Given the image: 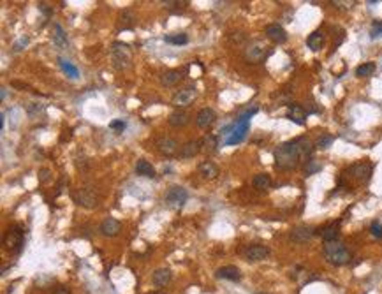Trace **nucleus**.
Wrapping results in <instances>:
<instances>
[{
  "label": "nucleus",
  "mask_w": 382,
  "mask_h": 294,
  "mask_svg": "<svg viewBox=\"0 0 382 294\" xmlns=\"http://www.w3.org/2000/svg\"><path fill=\"white\" fill-rule=\"evenodd\" d=\"M313 145L307 138H296L282 143L275 150V167L282 171L296 169L303 161H310Z\"/></svg>",
  "instance_id": "obj_1"
},
{
  "label": "nucleus",
  "mask_w": 382,
  "mask_h": 294,
  "mask_svg": "<svg viewBox=\"0 0 382 294\" xmlns=\"http://www.w3.org/2000/svg\"><path fill=\"white\" fill-rule=\"evenodd\" d=\"M324 259H326L329 264L333 266H344V264H349L352 256H350L349 248L342 241H327L324 245Z\"/></svg>",
  "instance_id": "obj_2"
},
{
  "label": "nucleus",
  "mask_w": 382,
  "mask_h": 294,
  "mask_svg": "<svg viewBox=\"0 0 382 294\" xmlns=\"http://www.w3.org/2000/svg\"><path fill=\"white\" fill-rule=\"evenodd\" d=\"M255 113H257V108H252V110H249L247 113H243V115L236 120L235 127H233V132H229V138L226 139V145H238V143L243 141L245 136H247V132H249V129H250V118H252Z\"/></svg>",
  "instance_id": "obj_3"
},
{
  "label": "nucleus",
  "mask_w": 382,
  "mask_h": 294,
  "mask_svg": "<svg viewBox=\"0 0 382 294\" xmlns=\"http://www.w3.org/2000/svg\"><path fill=\"white\" fill-rule=\"evenodd\" d=\"M111 55H113V65L116 69H127L132 60V53H130V46L127 42H115L111 48Z\"/></svg>",
  "instance_id": "obj_4"
},
{
  "label": "nucleus",
  "mask_w": 382,
  "mask_h": 294,
  "mask_svg": "<svg viewBox=\"0 0 382 294\" xmlns=\"http://www.w3.org/2000/svg\"><path fill=\"white\" fill-rule=\"evenodd\" d=\"M189 199V192H187V188H183L182 185H171L167 188L166 196H164V201L169 208L173 210H180V208L183 206L185 202Z\"/></svg>",
  "instance_id": "obj_5"
},
{
  "label": "nucleus",
  "mask_w": 382,
  "mask_h": 294,
  "mask_svg": "<svg viewBox=\"0 0 382 294\" xmlns=\"http://www.w3.org/2000/svg\"><path fill=\"white\" fill-rule=\"evenodd\" d=\"M4 245L7 250L14 254H19L21 248L25 245V231L19 227V225H14L7 231V235L4 236Z\"/></svg>",
  "instance_id": "obj_6"
},
{
  "label": "nucleus",
  "mask_w": 382,
  "mask_h": 294,
  "mask_svg": "<svg viewBox=\"0 0 382 294\" xmlns=\"http://www.w3.org/2000/svg\"><path fill=\"white\" fill-rule=\"evenodd\" d=\"M270 55V51H268V46L264 42L261 41H254L250 42L249 46L245 48V60L249 62V64H261L266 60V56Z\"/></svg>",
  "instance_id": "obj_7"
},
{
  "label": "nucleus",
  "mask_w": 382,
  "mask_h": 294,
  "mask_svg": "<svg viewBox=\"0 0 382 294\" xmlns=\"http://www.w3.org/2000/svg\"><path fill=\"white\" fill-rule=\"evenodd\" d=\"M196 97H198V88L192 87V85H190V87H183V88H180L178 92L173 95L171 104L175 108H178V110H182V108H189L190 104L196 101Z\"/></svg>",
  "instance_id": "obj_8"
},
{
  "label": "nucleus",
  "mask_w": 382,
  "mask_h": 294,
  "mask_svg": "<svg viewBox=\"0 0 382 294\" xmlns=\"http://www.w3.org/2000/svg\"><path fill=\"white\" fill-rule=\"evenodd\" d=\"M73 199L76 204H79V206L83 208H97V204H99V196L95 194V190L93 188H88V187H83V188H78L76 192L73 194Z\"/></svg>",
  "instance_id": "obj_9"
},
{
  "label": "nucleus",
  "mask_w": 382,
  "mask_h": 294,
  "mask_svg": "<svg viewBox=\"0 0 382 294\" xmlns=\"http://www.w3.org/2000/svg\"><path fill=\"white\" fill-rule=\"evenodd\" d=\"M372 171H373V165L370 164V162H356V164H352L349 169H347V176L356 180V182H359V184H364V182H368L370 180Z\"/></svg>",
  "instance_id": "obj_10"
},
{
  "label": "nucleus",
  "mask_w": 382,
  "mask_h": 294,
  "mask_svg": "<svg viewBox=\"0 0 382 294\" xmlns=\"http://www.w3.org/2000/svg\"><path fill=\"white\" fill-rule=\"evenodd\" d=\"M178 147H180L178 141L169 138V136H161V138H157V141H155L157 152L164 157H173L175 153H178L180 152Z\"/></svg>",
  "instance_id": "obj_11"
},
{
  "label": "nucleus",
  "mask_w": 382,
  "mask_h": 294,
  "mask_svg": "<svg viewBox=\"0 0 382 294\" xmlns=\"http://www.w3.org/2000/svg\"><path fill=\"white\" fill-rule=\"evenodd\" d=\"M270 256V248L264 247V245H249V247L243 250V257L250 262H257L264 261V259Z\"/></svg>",
  "instance_id": "obj_12"
},
{
  "label": "nucleus",
  "mask_w": 382,
  "mask_h": 294,
  "mask_svg": "<svg viewBox=\"0 0 382 294\" xmlns=\"http://www.w3.org/2000/svg\"><path fill=\"white\" fill-rule=\"evenodd\" d=\"M313 235H315V231L312 227H309V225H298V227H294V229L291 231L289 238L294 243H307V241L312 239Z\"/></svg>",
  "instance_id": "obj_13"
},
{
  "label": "nucleus",
  "mask_w": 382,
  "mask_h": 294,
  "mask_svg": "<svg viewBox=\"0 0 382 294\" xmlns=\"http://www.w3.org/2000/svg\"><path fill=\"white\" fill-rule=\"evenodd\" d=\"M217 120V113L212 110V108H203V110H199V113L196 115V125H198L199 129H208V127H212L215 124Z\"/></svg>",
  "instance_id": "obj_14"
},
{
  "label": "nucleus",
  "mask_w": 382,
  "mask_h": 294,
  "mask_svg": "<svg viewBox=\"0 0 382 294\" xmlns=\"http://www.w3.org/2000/svg\"><path fill=\"white\" fill-rule=\"evenodd\" d=\"M199 152H201V139H190L180 147L178 155L180 159H194Z\"/></svg>",
  "instance_id": "obj_15"
},
{
  "label": "nucleus",
  "mask_w": 382,
  "mask_h": 294,
  "mask_svg": "<svg viewBox=\"0 0 382 294\" xmlns=\"http://www.w3.org/2000/svg\"><path fill=\"white\" fill-rule=\"evenodd\" d=\"M266 37L270 41H273L275 44H284L287 41V32L284 30V27L278 23H272L266 27Z\"/></svg>",
  "instance_id": "obj_16"
},
{
  "label": "nucleus",
  "mask_w": 382,
  "mask_h": 294,
  "mask_svg": "<svg viewBox=\"0 0 382 294\" xmlns=\"http://www.w3.org/2000/svg\"><path fill=\"white\" fill-rule=\"evenodd\" d=\"M120 231H122V224H120V220H116V219H113V217H108V219L102 220L101 233L104 236H108V238H115V236L120 235Z\"/></svg>",
  "instance_id": "obj_17"
},
{
  "label": "nucleus",
  "mask_w": 382,
  "mask_h": 294,
  "mask_svg": "<svg viewBox=\"0 0 382 294\" xmlns=\"http://www.w3.org/2000/svg\"><path fill=\"white\" fill-rule=\"evenodd\" d=\"M307 111L303 110V106H299V104H289V108H287V118L291 120V122H294V124L298 125H305V122H307Z\"/></svg>",
  "instance_id": "obj_18"
},
{
  "label": "nucleus",
  "mask_w": 382,
  "mask_h": 294,
  "mask_svg": "<svg viewBox=\"0 0 382 294\" xmlns=\"http://www.w3.org/2000/svg\"><path fill=\"white\" fill-rule=\"evenodd\" d=\"M217 276H218V278H224V280L239 282L241 280V271H239L236 266H233V264H229V266L218 268V270H217Z\"/></svg>",
  "instance_id": "obj_19"
},
{
  "label": "nucleus",
  "mask_w": 382,
  "mask_h": 294,
  "mask_svg": "<svg viewBox=\"0 0 382 294\" xmlns=\"http://www.w3.org/2000/svg\"><path fill=\"white\" fill-rule=\"evenodd\" d=\"M338 233H340V222H331V224H327L319 229V235H321V238H323L326 243L327 241H336Z\"/></svg>",
  "instance_id": "obj_20"
},
{
  "label": "nucleus",
  "mask_w": 382,
  "mask_h": 294,
  "mask_svg": "<svg viewBox=\"0 0 382 294\" xmlns=\"http://www.w3.org/2000/svg\"><path fill=\"white\" fill-rule=\"evenodd\" d=\"M171 278H173V273H171L169 268H159V270L153 271L152 275V282L157 287H166L171 282Z\"/></svg>",
  "instance_id": "obj_21"
},
{
  "label": "nucleus",
  "mask_w": 382,
  "mask_h": 294,
  "mask_svg": "<svg viewBox=\"0 0 382 294\" xmlns=\"http://www.w3.org/2000/svg\"><path fill=\"white\" fill-rule=\"evenodd\" d=\"M182 78H183V73L180 69H169L166 73H162L161 83L164 87H175V85H178L182 81Z\"/></svg>",
  "instance_id": "obj_22"
},
{
  "label": "nucleus",
  "mask_w": 382,
  "mask_h": 294,
  "mask_svg": "<svg viewBox=\"0 0 382 294\" xmlns=\"http://www.w3.org/2000/svg\"><path fill=\"white\" fill-rule=\"evenodd\" d=\"M167 122H169V125H173V127H185V125L190 122V115L183 110H176L169 115Z\"/></svg>",
  "instance_id": "obj_23"
},
{
  "label": "nucleus",
  "mask_w": 382,
  "mask_h": 294,
  "mask_svg": "<svg viewBox=\"0 0 382 294\" xmlns=\"http://www.w3.org/2000/svg\"><path fill=\"white\" fill-rule=\"evenodd\" d=\"M198 171H199V175L203 176L204 180H215L217 176H218V167H217L212 161L201 162L199 167H198Z\"/></svg>",
  "instance_id": "obj_24"
},
{
  "label": "nucleus",
  "mask_w": 382,
  "mask_h": 294,
  "mask_svg": "<svg viewBox=\"0 0 382 294\" xmlns=\"http://www.w3.org/2000/svg\"><path fill=\"white\" fill-rule=\"evenodd\" d=\"M136 173H138L139 176H145V178H155L157 176L155 167H153L148 161H145V159H139L138 161V164H136Z\"/></svg>",
  "instance_id": "obj_25"
},
{
  "label": "nucleus",
  "mask_w": 382,
  "mask_h": 294,
  "mask_svg": "<svg viewBox=\"0 0 382 294\" xmlns=\"http://www.w3.org/2000/svg\"><path fill=\"white\" fill-rule=\"evenodd\" d=\"M324 41H326V39H324V34L315 30V32L310 34L309 39H307V46H309L312 51H319V50H323Z\"/></svg>",
  "instance_id": "obj_26"
},
{
  "label": "nucleus",
  "mask_w": 382,
  "mask_h": 294,
  "mask_svg": "<svg viewBox=\"0 0 382 294\" xmlns=\"http://www.w3.org/2000/svg\"><path fill=\"white\" fill-rule=\"evenodd\" d=\"M252 185L257 188V190H268V188L272 187V178H270V175H266V173H259V175L254 176Z\"/></svg>",
  "instance_id": "obj_27"
},
{
  "label": "nucleus",
  "mask_w": 382,
  "mask_h": 294,
  "mask_svg": "<svg viewBox=\"0 0 382 294\" xmlns=\"http://www.w3.org/2000/svg\"><path fill=\"white\" fill-rule=\"evenodd\" d=\"M217 147H218V143H217V138L213 134H206V136L201 139V150H203L204 153H215Z\"/></svg>",
  "instance_id": "obj_28"
},
{
  "label": "nucleus",
  "mask_w": 382,
  "mask_h": 294,
  "mask_svg": "<svg viewBox=\"0 0 382 294\" xmlns=\"http://www.w3.org/2000/svg\"><path fill=\"white\" fill-rule=\"evenodd\" d=\"M53 42H55L58 48L67 46V36H65L62 25H58V23L53 25Z\"/></svg>",
  "instance_id": "obj_29"
},
{
  "label": "nucleus",
  "mask_w": 382,
  "mask_h": 294,
  "mask_svg": "<svg viewBox=\"0 0 382 294\" xmlns=\"http://www.w3.org/2000/svg\"><path fill=\"white\" fill-rule=\"evenodd\" d=\"M136 25V16H134L132 11H125L122 16H120V28L124 30H130Z\"/></svg>",
  "instance_id": "obj_30"
},
{
  "label": "nucleus",
  "mask_w": 382,
  "mask_h": 294,
  "mask_svg": "<svg viewBox=\"0 0 382 294\" xmlns=\"http://www.w3.org/2000/svg\"><path fill=\"white\" fill-rule=\"evenodd\" d=\"M58 64H60V67H62V71H64L69 78H73V79H76L79 76V71H78V67L76 65H73L71 62H67V60H64V58H60L58 60Z\"/></svg>",
  "instance_id": "obj_31"
},
{
  "label": "nucleus",
  "mask_w": 382,
  "mask_h": 294,
  "mask_svg": "<svg viewBox=\"0 0 382 294\" xmlns=\"http://www.w3.org/2000/svg\"><path fill=\"white\" fill-rule=\"evenodd\" d=\"M164 41L169 42V44H175V46H182V44L189 42V36L187 34H171V36L164 37Z\"/></svg>",
  "instance_id": "obj_32"
},
{
  "label": "nucleus",
  "mask_w": 382,
  "mask_h": 294,
  "mask_svg": "<svg viewBox=\"0 0 382 294\" xmlns=\"http://www.w3.org/2000/svg\"><path fill=\"white\" fill-rule=\"evenodd\" d=\"M373 73H375V64L373 62H366V64L359 65L358 69H356V76L358 78H368Z\"/></svg>",
  "instance_id": "obj_33"
},
{
  "label": "nucleus",
  "mask_w": 382,
  "mask_h": 294,
  "mask_svg": "<svg viewBox=\"0 0 382 294\" xmlns=\"http://www.w3.org/2000/svg\"><path fill=\"white\" fill-rule=\"evenodd\" d=\"M333 141H335L333 136H329V134H323V136H319V138L315 139V148H319V150H326V148L331 147Z\"/></svg>",
  "instance_id": "obj_34"
},
{
  "label": "nucleus",
  "mask_w": 382,
  "mask_h": 294,
  "mask_svg": "<svg viewBox=\"0 0 382 294\" xmlns=\"http://www.w3.org/2000/svg\"><path fill=\"white\" fill-rule=\"evenodd\" d=\"M321 162H317L315 159H310V161H307V165H305V173H307V176L313 175V173H317V171H321Z\"/></svg>",
  "instance_id": "obj_35"
},
{
  "label": "nucleus",
  "mask_w": 382,
  "mask_h": 294,
  "mask_svg": "<svg viewBox=\"0 0 382 294\" xmlns=\"http://www.w3.org/2000/svg\"><path fill=\"white\" fill-rule=\"evenodd\" d=\"M370 36H372V39H375V37H381V36H382V19H377V21H373L372 32H370Z\"/></svg>",
  "instance_id": "obj_36"
},
{
  "label": "nucleus",
  "mask_w": 382,
  "mask_h": 294,
  "mask_svg": "<svg viewBox=\"0 0 382 294\" xmlns=\"http://www.w3.org/2000/svg\"><path fill=\"white\" fill-rule=\"evenodd\" d=\"M370 233H372V236H375V238L381 239L382 238V224L381 222H372V225H370Z\"/></svg>",
  "instance_id": "obj_37"
},
{
  "label": "nucleus",
  "mask_w": 382,
  "mask_h": 294,
  "mask_svg": "<svg viewBox=\"0 0 382 294\" xmlns=\"http://www.w3.org/2000/svg\"><path fill=\"white\" fill-rule=\"evenodd\" d=\"M109 127H111V129L118 130V132H124L125 127H127V124H125L124 120H113V122L109 124Z\"/></svg>",
  "instance_id": "obj_38"
},
{
  "label": "nucleus",
  "mask_w": 382,
  "mask_h": 294,
  "mask_svg": "<svg viewBox=\"0 0 382 294\" xmlns=\"http://www.w3.org/2000/svg\"><path fill=\"white\" fill-rule=\"evenodd\" d=\"M28 44V37L27 36H23V37H19L18 41L14 42V46H13V50L14 51H19V50H23L25 46Z\"/></svg>",
  "instance_id": "obj_39"
},
{
  "label": "nucleus",
  "mask_w": 382,
  "mask_h": 294,
  "mask_svg": "<svg viewBox=\"0 0 382 294\" xmlns=\"http://www.w3.org/2000/svg\"><path fill=\"white\" fill-rule=\"evenodd\" d=\"M53 294H71V291L67 287H64V285H60V287H56Z\"/></svg>",
  "instance_id": "obj_40"
},
{
  "label": "nucleus",
  "mask_w": 382,
  "mask_h": 294,
  "mask_svg": "<svg viewBox=\"0 0 382 294\" xmlns=\"http://www.w3.org/2000/svg\"><path fill=\"white\" fill-rule=\"evenodd\" d=\"M39 9H41V11H42V13H44V14H48V16H50V14H51V11H50V9H48V7H46V4H39Z\"/></svg>",
  "instance_id": "obj_41"
},
{
  "label": "nucleus",
  "mask_w": 382,
  "mask_h": 294,
  "mask_svg": "<svg viewBox=\"0 0 382 294\" xmlns=\"http://www.w3.org/2000/svg\"><path fill=\"white\" fill-rule=\"evenodd\" d=\"M48 175H50V171H48V169L41 171V180H42V182H46V180H48Z\"/></svg>",
  "instance_id": "obj_42"
},
{
  "label": "nucleus",
  "mask_w": 382,
  "mask_h": 294,
  "mask_svg": "<svg viewBox=\"0 0 382 294\" xmlns=\"http://www.w3.org/2000/svg\"><path fill=\"white\" fill-rule=\"evenodd\" d=\"M4 129V113H2V115H0V130Z\"/></svg>",
  "instance_id": "obj_43"
},
{
  "label": "nucleus",
  "mask_w": 382,
  "mask_h": 294,
  "mask_svg": "<svg viewBox=\"0 0 382 294\" xmlns=\"http://www.w3.org/2000/svg\"><path fill=\"white\" fill-rule=\"evenodd\" d=\"M148 294H166L164 291H153V293H148Z\"/></svg>",
  "instance_id": "obj_44"
},
{
  "label": "nucleus",
  "mask_w": 382,
  "mask_h": 294,
  "mask_svg": "<svg viewBox=\"0 0 382 294\" xmlns=\"http://www.w3.org/2000/svg\"><path fill=\"white\" fill-rule=\"evenodd\" d=\"M257 294H268V293H257Z\"/></svg>",
  "instance_id": "obj_45"
}]
</instances>
